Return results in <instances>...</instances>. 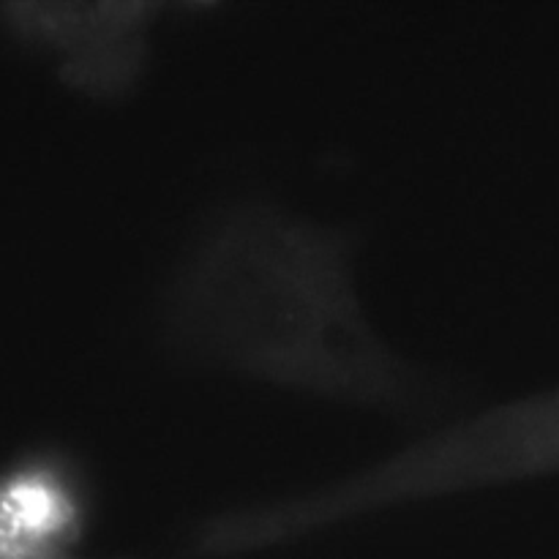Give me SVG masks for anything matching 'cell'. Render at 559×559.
<instances>
[{"label":"cell","instance_id":"277c9868","mask_svg":"<svg viewBox=\"0 0 559 559\" xmlns=\"http://www.w3.org/2000/svg\"><path fill=\"white\" fill-rule=\"evenodd\" d=\"M98 484L66 442L44 440L0 462V559H145L91 555Z\"/></svg>","mask_w":559,"mask_h":559},{"label":"cell","instance_id":"7a4b0ae2","mask_svg":"<svg viewBox=\"0 0 559 559\" xmlns=\"http://www.w3.org/2000/svg\"><path fill=\"white\" fill-rule=\"evenodd\" d=\"M559 478V385L467 407L349 473L207 513L194 559H246L404 508Z\"/></svg>","mask_w":559,"mask_h":559},{"label":"cell","instance_id":"3957f363","mask_svg":"<svg viewBox=\"0 0 559 559\" xmlns=\"http://www.w3.org/2000/svg\"><path fill=\"white\" fill-rule=\"evenodd\" d=\"M158 3L16 0L0 5V25L31 52L49 60L69 91L98 104H123L145 85Z\"/></svg>","mask_w":559,"mask_h":559},{"label":"cell","instance_id":"6da1fadb","mask_svg":"<svg viewBox=\"0 0 559 559\" xmlns=\"http://www.w3.org/2000/svg\"><path fill=\"white\" fill-rule=\"evenodd\" d=\"M364 233L276 197L207 207L162 278L156 344L175 366L424 431L469 407L462 382L399 349L358 282Z\"/></svg>","mask_w":559,"mask_h":559}]
</instances>
